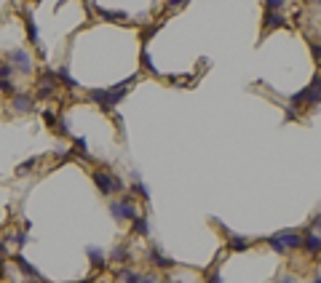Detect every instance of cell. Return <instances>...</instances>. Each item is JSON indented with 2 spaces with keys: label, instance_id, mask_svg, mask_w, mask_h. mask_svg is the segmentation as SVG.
Wrapping results in <instances>:
<instances>
[{
  "label": "cell",
  "instance_id": "obj_1",
  "mask_svg": "<svg viewBox=\"0 0 321 283\" xmlns=\"http://www.w3.org/2000/svg\"><path fill=\"white\" fill-rule=\"evenodd\" d=\"M134 80H137V78L126 80V83H121V85H112V88H96V91H91V99H94L102 110H112V107H115L123 96H126V91L131 88Z\"/></svg>",
  "mask_w": 321,
  "mask_h": 283
},
{
  "label": "cell",
  "instance_id": "obj_2",
  "mask_svg": "<svg viewBox=\"0 0 321 283\" xmlns=\"http://www.w3.org/2000/svg\"><path fill=\"white\" fill-rule=\"evenodd\" d=\"M94 184L99 187L102 195H115V192L126 190V184H123L121 176L110 174V171H94Z\"/></svg>",
  "mask_w": 321,
  "mask_h": 283
},
{
  "label": "cell",
  "instance_id": "obj_3",
  "mask_svg": "<svg viewBox=\"0 0 321 283\" xmlns=\"http://www.w3.org/2000/svg\"><path fill=\"white\" fill-rule=\"evenodd\" d=\"M110 211H112V216H115V219H134L139 214L131 198H118V200H112L110 203Z\"/></svg>",
  "mask_w": 321,
  "mask_h": 283
},
{
  "label": "cell",
  "instance_id": "obj_4",
  "mask_svg": "<svg viewBox=\"0 0 321 283\" xmlns=\"http://www.w3.org/2000/svg\"><path fill=\"white\" fill-rule=\"evenodd\" d=\"M8 62H11V64L16 62V67H19L24 75H27V72H32V56H30L27 51H21V48H16V51H11V53H8Z\"/></svg>",
  "mask_w": 321,
  "mask_h": 283
},
{
  "label": "cell",
  "instance_id": "obj_5",
  "mask_svg": "<svg viewBox=\"0 0 321 283\" xmlns=\"http://www.w3.org/2000/svg\"><path fill=\"white\" fill-rule=\"evenodd\" d=\"M276 238L284 243V249H300V243H303V235H300L297 230H284V233L276 235Z\"/></svg>",
  "mask_w": 321,
  "mask_h": 283
},
{
  "label": "cell",
  "instance_id": "obj_6",
  "mask_svg": "<svg viewBox=\"0 0 321 283\" xmlns=\"http://www.w3.org/2000/svg\"><path fill=\"white\" fill-rule=\"evenodd\" d=\"M11 107H14V112H30L32 96L30 94H11Z\"/></svg>",
  "mask_w": 321,
  "mask_h": 283
},
{
  "label": "cell",
  "instance_id": "obj_7",
  "mask_svg": "<svg viewBox=\"0 0 321 283\" xmlns=\"http://www.w3.org/2000/svg\"><path fill=\"white\" fill-rule=\"evenodd\" d=\"M14 262L21 267V272H24V275H30V278H32V281H43V278H40V272H37L35 267H32L30 262H27L24 256H21V254H16V256H14Z\"/></svg>",
  "mask_w": 321,
  "mask_h": 283
},
{
  "label": "cell",
  "instance_id": "obj_8",
  "mask_svg": "<svg viewBox=\"0 0 321 283\" xmlns=\"http://www.w3.org/2000/svg\"><path fill=\"white\" fill-rule=\"evenodd\" d=\"M300 246H305V249H308V254H319V233H316V230H313V233H305L303 235V243H300Z\"/></svg>",
  "mask_w": 321,
  "mask_h": 283
},
{
  "label": "cell",
  "instance_id": "obj_9",
  "mask_svg": "<svg viewBox=\"0 0 321 283\" xmlns=\"http://www.w3.org/2000/svg\"><path fill=\"white\" fill-rule=\"evenodd\" d=\"M131 222H134V233H137V235H142V238H147V235H150V227H147V219H144V216H142V214H137V216H134V219H131Z\"/></svg>",
  "mask_w": 321,
  "mask_h": 283
},
{
  "label": "cell",
  "instance_id": "obj_10",
  "mask_svg": "<svg viewBox=\"0 0 321 283\" xmlns=\"http://www.w3.org/2000/svg\"><path fill=\"white\" fill-rule=\"evenodd\" d=\"M286 21H284V16L278 14V11H268L265 14V27L268 30H273V27H284Z\"/></svg>",
  "mask_w": 321,
  "mask_h": 283
},
{
  "label": "cell",
  "instance_id": "obj_11",
  "mask_svg": "<svg viewBox=\"0 0 321 283\" xmlns=\"http://www.w3.org/2000/svg\"><path fill=\"white\" fill-rule=\"evenodd\" d=\"M89 259L91 262H94V265L96 267H105V251H102V249H94V246H89Z\"/></svg>",
  "mask_w": 321,
  "mask_h": 283
},
{
  "label": "cell",
  "instance_id": "obj_12",
  "mask_svg": "<svg viewBox=\"0 0 321 283\" xmlns=\"http://www.w3.org/2000/svg\"><path fill=\"white\" fill-rule=\"evenodd\" d=\"M56 78L59 80H64V83L70 85V88H78V80L72 78V75H70V69H67V64H64V67H59V72H56Z\"/></svg>",
  "mask_w": 321,
  "mask_h": 283
},
{
  "label": "cell",
  "instance_id": "obj_13",
  "mask_svg": "<svg viewBox=\"0 0 321 283\" xmlns=\"http://www.w3.org/2000/svg\"><path fill=\"white\" fill-rule=\"evenodd\" d=\"M228 238H230V249H233V251H244V249H249V246H251V240L235 238V235H230V233H228Z\"/></svg>",
  "mask_w": 321,
  "mask_h": 283
},
{
  "label": "cell",
  "instance_id": "obj_14",
  "mask_svg": "<svg viewBox=\"0 0 321 283\" xmlns=\"http://www.w3.org/2000/svg\"><path fill=\"white\" fill-rule=\"evenodd\" d=\"M150 256H153V265H158V267H174V262H171V259H166V256L160 254L158 249H153V251H150Z\"/></svg>",
  "mask_w": 321,
  "mask_h": 283
},
{
  "label": "cell",
  "instance_id": "obj_15",
  "mask_svg": "<svg viewBox=\"0 0 321 283\" xmlns=\"http://www.w3.org/2000/svg\"><path fill=\"white\" fill-rule=\"evenodd\" d=\"M134 179H137V182H134V192H137L139 198H144V200H147V198H150V190L142 184V182H139V171H134Z\"/></svg>",
  "mask_w": 321,
  "mask_h": 283
},
{
  "label": "cell",
  "instance_id": "obj_16",
  "mask_svg": "<svg viewBox=\"0 0 321 283\" xmlns=\"http://www.w3.org/2000/svg\"><path fill=\"white\" fill-rule=\"evenodd\" d=\"M27 32H30V40L35 43V46H40V40H37V27H35V21H32V16H27Z\"/></svg>",
  "mask_w": 321,
  "mask_h": 283
},
{
  "label": "cell",
  "instance_id": "obj_17",
  "mask_svg": "<svg viewBox=\"0 0 321 283\" xmlns=\"http://www.w3.org/2000/svg\"><path fill=\"white\" fill-rule=\"evenodd\" d=\"M8 238L14 240L16 246H27V243H30V235H27V233H14V235H8Z\"/></svg>",
  "mask_w": 321,
  "mask_h": 283
},
{
  "label": "cell",
  "instance_id": "obj_18",
  "mask_svg": "<svg viewBox=\"0 0 321 283\" xmlns=\"http://www.w3.org/2000/svg\"><path fill=\"white\" fill-rule=\"evenodd\" d=\"M121 281L123 283H139V275L131 272V270H121Z\"/></svg>",
  "mask_w": 321,
  "mask_h": 283
},
{
  "label": "cell",
  "instance_id": "obj_19",
  "mask_svg": "<svg viewBox=\"0 0 321 283\" xmlns=\"http://www.w3.org/2000/svg\"><path fill=\"white\" fill-rule=\"evenodd\" d=\"M35 166H37V158H30V160H24L16 171H19V174H30V168H35Z\"/></svg>",
  "mask_w": 321,
  "mask_h": 283
},
{
  "label": "cell",
  "instance_id": "obj_20",
  "mask_svg": "<svg viewBox=\"0 0 321 283\" xmlns=\"http://www.w3.org/2000/svg\"><path fill=\"white\" fill-rule=\"evenodd\" d=\"M112 259H115V262H126L128 259V251L123 249V246H115V251H112Z\"/></svg>",
  "mask_w": 321,
  "mask_h": 283
},
{
  "label": "cell",
  "instance_id": "obj_21",
  "mask_svg": "<svg viewBox=\"0 0 321 283\" xmlns=\"http://www.w3.org/2000/svg\"><path fill=\"white\" fill-rule=\"evenodd\" d=\"M268 243H270L273 249L278 251V254H286V249H284V243H281V240L276 238V235H268Z\"/></svg>",
  "mask_w": 321,
  "mask_h": 283
},
{
  "label": "cell",
  "instance_id": "obj_22",
  "mask_svg": "<svg viewBox=\"0 0 321 283\" xmlns=\"http://www.w3.org/2000/svg\"><path fill=\"white\" fill-rule=\"evenodd\" d=\"M14 72H16V69H14V67H11V64H3V67H0V78H3V80H8V78H14Z\"/></svg>",
  "mask_w": 321,
  "mask_h": 283
},
{
  "label": "cell",
  "instance_id": "obj_23",
  "mask_svg": "<svg viewBox=\"0 0 321 283\" xmlns=\"http://www.w3.org/2000/svg\"><path fill=\"white\" fill-rule=\"evenodd\" d=\"M284 3H286V0H265L268 11H281V8H284Z\"/></svg>",
  "mask_w": 321,
  "mask_h": 283
},
{
  "label": "cell",
  "instance_id": "obj_24",
  "mask_svg": "<svg viewBox=\"0 0 321 283\" xmlns=\"http://www.w3.org/2000/svg\"><path fill=\"white\" fill-rule=\"evenodd\" d=\"M75 147H78V150H75L78 155H86V152H89V144H86V139H78V142H75Z\"/></svg>",
  "mask_w": 321,
  "mask_h": 283
},
{
  "label": "cell",
  "instance_id": "obj_25",
  "mask_svg": "<svg viewBox=\"0 0 321 283\" xmlns=\"http://www.w3.org/2000/svg\"><path fill=\"white\" fill-rule=\"evenodd\" d=\"M142 64H144V69L155 72V69H153V62H150V56H147V51H142Z\"/></svg>",
  "mask_w": 321,
  "mask_h": 283
},
{
  "label": "cell",
  "instance_id": "obj_26",
  "mask_svg": "<svg viewBox=\"0 0 321 283\" xmlns=\"http://www.w3.org/2000/svg\"><path fill=\"white\" fill-rule=\"evenodd\" d=\"M139 283H158L155 275H139Z\"/></svg>",
  "mask_w": 321,
  "mask_h": 283
},
{
  "label": "cell",
  "instance_id": "obj_27",
  "mask_svg": "<svg viewBox=\"0 0 321 283\" xmlns=\"http://www.w3.org/2000/svg\"><path fill=\"white\" fill-rule=\"evenodd\" d=\"M46 123L48 126H56V115H54V112H46Z\"/></svg>",
  "mask_w": 321,
  "mask_h": 283
},
{
  "label": "cell",
  "instance_id": "obj_28",
  "mask_svg": "<svg viewBox=\"0 0 321 283\" xmlns=\"http://www.w3.org/2000/svg\"><path fill=\"white\" fill-rule=\"evenodd\" d=\"M54 155H56V158H67V150H64V147H56V152H54Z\"/></svg>",
  "mask_w": 321,
  "mask_h": 283
},
{
  "label": "cell",
  "instance_id": "obj_29",
  "mask_svg": "<svg viewBox=\"0 0 321 283\" xmlns=\"http://www.w3.org/2000/svg\"><path fill=\"white\" fill-rule=\"evenodd\" d=\"M187 0H171V8H179V5H185Z\"/></svg>",
  "mask_w": 321,
  "mask_h": 283
},
{
  "label": "cell",
  "instance_id": "obj_30",
  "mask_svg": "<svg viewBox=\"0 0 321 283\" xmlns=\"http://www.w3.org/2000/svg\"><path fill=\"white\" fill-rule=\"evenodd\" d=\"M281 283H297V281H294L292 275H284V278H281Z\"/></svg>",
  "mask_w": 321,
  "mask_h": 283
},
{
  "label": "cell",
  "instance_id": "obj_31",
  "mask_svg": "<svg viewBox=\"0 0 321 283\" xmlns=\"http://www.w3.org/2000/svg\"><path fill=\"white\" fill-rule=\"evenodd\" d=\"M5 254H8V249H5V243H0V259H3Z\"/></svg>",
  "mask_w": 321,
  "mask_h": 283
},
{
  "label": "cell",
  "instance_id": "obj_32",
  "mask_svg": "<svg viewBox=\"0 0 321 283\" xmlns=\"http://www.w3.org/2000/svg\"><path fill=\"white\" fill-rule=\"evenodd\" d=\"M209 283H222V278H219V275H212V281H209Z\"/></svg>",
  "mask_w": 321,
  "mask_h": 283
},
{
  "label": "cell",
  "instance_id": "obj_33",
  "mask_svg": "<svg viewBox=\"0 0 321 283\" xmlns=\"http://www.w3.org/2000/svg\"><path fill=\"white\" fill-rule=\"evenodd\" d=\"M310 283H321V281H319V275H316V278H313V281H310Z\"/></svg>",
  "mask_w": 321,
  "mask_h": 283
},
{
  "label": "cell",
  "instance_id": "obj_34",
  "mask_svg": "<svg viewBox=\"0 0 321 283\" xmlns=\"http://www.w3.org/2000/svg\"><path fill=\"white\" fill-rule=\"evenodd\" d=\"M160 283H171V281H169V278H163V281H160Z\"/></svg>",
  "mask_w": 321,
  "mask_h": 283
}]
</instances>
